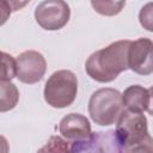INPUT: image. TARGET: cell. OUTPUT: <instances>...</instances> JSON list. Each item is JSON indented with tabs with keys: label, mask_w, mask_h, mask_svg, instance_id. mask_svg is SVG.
<instances>
[{
	"label": "cell",
	"mask_w": 153,
	"mask_h": 153,
	"mask_svg": "<svg viewBox=\"0 0 153 153\" xmlns=\"http://www.w3.org/2000/svg\"><path fill=\"white\" fill-rule=\"evenodd\" d=\"M16 76V60L7 53L0 51V80H12Z\"/></svg>",
	"instance_id": "obj_13"
},
{
	"label": "cell",
	"mask_w": 153,
	"mask_h": 153,
	"mask_svg": "<svg viewBox=\"0 0 153 153\" xmlns=\"http://www.w3.org/2000/svg\"><path fill=\"white\" fill-rule=\"evenodd\" d=\"M47 62L36 50H26L16 60V76L24 84H36L44 76Z\"/></svg>",
	"instance_id": "obj_7"
},
{
	"label": "cell",
	"mask_w": 153,
	"mask_h": 153,
	"mask_svg": "<svg viewBox=\"0 0 153 153\" xmlns=\"http://www.w3.org/2000/svg\"><path fill=\"white\" fill-rule=\"evenodd\" d=\"M25 5H26V2L0 0V26L4 25L7 22L12 11H17V10H19L20 7H23Z\"/></svg>",
	"instance_id": "obj_15"
},
{
	"label": "cell",
	"mask_w": 153,
	"mask_h": 153,
	"mask_svg": "<svg viewBox=\"0 0 153 153\" xmlns=\"http://www.w3.org/2000/svg\"><path fill=\"white\" fill-rule=\"evenodd\" d=\"M92 7L103 16H115L122 11L126 2L124 1H91Z\"/></svg>",
	"instance_id": "obj_14"
},
{
	"label": "cell",
	"mask_w": 153,
	"mask_h": 153,
	"mask_svg": "<svg viewBox=\"0 0 153 153\" xmlns=\"http://www.w3.org/2000/svg\"><path fill=\"white\" fill-rule=\"evenodd\" d=\"M0 153H10L8 142L2 135H0Z\"/></svg>",
	"instance_id": "obj_17"
},
{
	"label": "cell",
	"mask_w": 153,
	"mask_h": 153,
	"mask_svg": "<svg viewBox=\"0 0 153 153\" xmlns=\"http://www.w3.org/2000/svg\"><path fill=\"white\" fill-rule=\"evenodd\" d=\"M116 123L115 131L126 153H152V137L143 114L123 110Z\"/></svg>",
	"instance_id": "obj_2"
},
{
	"label": "cell",
	"mask_w": 153,
	"mask_h": 153,
	"mask_svg": "<svg viewBox=\"0 0 153 153\" xmlns=\"http://www.w3.org/2000/svg\"><path fill=\"white\" fill-rule=\"evenodd\" d=\"M139 18L141 25L145 26L148 31H152V2L147 4L145 7L141 8Z\"/></svg>",
	"instance_id": "obj_16"
},
{
	"label": "cell",
	"mask_w": 153,
	"mask_h": 153,
	"mask_svg": "<svg viewBox=\"0 0 153 153\" xmlns=\"http://www.w3.org/2000/svg\"><path fill=\"white\" fill-rule=\"evenodd\" d=\"M122 96L111 87L94 91L88 100V114L98 126L115 124L123 112Z\"/></svg>",
	"instance_id": "obj_3"
},
{
	"label": "cell",
	"mask_w": 153,
	"mask_h": 153,
	"mask_svg": "<svg viewBox=\"0 0 153 153\" xmlns=\"http://www.w3.org/2000/svg\"><path fill=\"white\" fill-rule=\"evenodd\" d=\"M19 100V91L14 84L0 80V112H7L16 108Z\"/></svg>",
	"instance_id": "obj_11"
},
{
	"label": "cell",
	"mask_w": 153,
	"mask_h": 153,
	"mask_svg": "<svg viewBox=\"0 0 153 153\" xmlns=\"http://www.w3.org/2000/svg\"><path fill=\"white\" fill-rule=\"evenodd\" d=\"M72 153H126L115 130L94 131L88 137L71 143Z\"/></svg>",
	"instance_id": "obj_5"
},
{
	"label": "cell",
	"mask_w": 153,
	"mask_h": 153,
	"mask_svg": "<svg viewBox=\"0 0 153 153\" xmlns=\"http://www.w3.org/2000/svg\"><path fill=\"white\" fill-rule=\"evenodd\" d=\"M122 96V104L126 110L133 112H145L152 114L151 111V98L152 88H145L140 85H131L124 90Z\"/></svg>",
	"instance_id": "obj_10"
},
{
	"label": "cell",
	"mask_w": 153,
	"mask_h": 153,
	"mask_svg": "<svg viewBox=\"0 0 153 153\" xmlns=\"http://www.w3.org/2000/svg\"><path fill=\"white\" fill-rule=\"evenodd\" d=\"M71 10L66 1L47 0L37 5L35 10V18L37 24L49 31L62 29L69 20Z\"/></svg>",
	"instance_id": "obj_6"
},
{
	"label": "cell",
	"mask_w": 153,
	"mask_h": 153,
	"mask_svg": "<svg viewBox=\"0 0 153 153\" xmlns=\"http://www.w3.org/2000/svg\"><path fill=\"white\" fill-rule=\"evenodd\" d=\"M37 153H72L71 143L61 136L53 135L47 141V143L37 151Z\"/></svg>",
	"instance_id": "obj_12"
},
{
	"label": "cell",
	"mask_w": 153,
	"mask_h": 153,
	"mask_svg": "<svg viewBox=\"0 0 153 153\" xmlns=\"http://www.w3.org/2000/svg\"><path fill=\"white\" fill-rule=\"evenodd\" d=\"M45 102L57 109L69 106L78 93V79L75 74L67 69L54 72L44 86Z\"/></svg>",
	"instance_id": "obj_4"
},
{
	"label": "cell",
	"mask_w": 153,
	"mask_h": 153,
	"mask_svg": "<svg viewBox=\"0 0 153 153\" xmlns=\"http://www.w3.org/2000/svg\"><path fill=\"white\" fill-rule=\"evenodd\" d=\"M152 48V41L146 37L130 42L128 49V68L137 74L149 75L153 72Z\"/></svg>",
	"instance_id": "obj_8"
},
{
	"label": "cell",
	"mask_w": 153,
	"mask_h": 153,
	"mask_svg": "<svg viewBox=\"0 0 153 153\" xmlns=\"http://www.w3.org/2000/svg\"><path fill=\"white\" fill-rule=\"evenodd\" d=\"M131 41H116L90 55L85 71L98 82H110L128 69V49Z\"/></svg>",
	"instance_id": "obj_1"
},
{
	"label": "cell",
	"mask_w": 153,
	"mask_h": 153,
	"mask_svg": "<svg viewBox=\"0 0 153 153\" xmlns=\"http://www.w3.org/2000/svg\"><path fill=\"white\" fill-rule=\"evenodd\" d=\"M61 135L69 141H80L90 136L91 124L90 121L81 114H69L65 116L59 126Z\"/></svg>",
	"instance_id": "obj_9"
}]
</instances>
